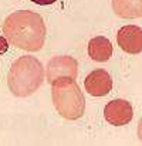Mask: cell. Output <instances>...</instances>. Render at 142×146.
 <instances>
[{
  "label": "cell",
  "instance_id": "6da1fadb",
  "mask_svg": "<svg viewBox=\"0 0 142 146\" xmlns=\"http://www.w3.org/2000/svg\"><path fill=\"white\" fill-rule=\"evenodd\" d=\"M3 33L10 44L26 51H39L47 36L41 16L31 10H17L7 16Z\"/></svg>",
  "mask_w": 142,
  "mask_h": 146
},
{
  "label": "cell",
  "instance_id": "7a4b0ae2",
  "mask_svg": "<svg viewBox=\"0 0 142 146\" xmlns=\"http://www.w3.org/2000/svg\"><path fill=\"white\" fill-rule=\"evenodd\" d=\"M43 81H44L43 65L33 55H23L17 58L7 74L9 90L16 97L33 95L41 87Z\"/></svg>",
  "mask_w": 142,
  "mask_h": 146
},
{
  "label": "cell",
  "instance_id": "3957f363",
  "mask_svg": "<svg viewBox=\"0 0 142 146\" xmlns=\"http://www.w3.org/2000/svg\"><path fill=\"white\" fill-rule=\"evenodd\" d=\"M51 99L57 112L70 121L80 119L85 111V98L75 80L63 77L51 82Z\"/></svg>",
  "mask_w": 142,
  "mask_h": 146
},
{
  "label": "cell",
  "instance_id": "277c9868",
  "mask_svg": "<svg viewBox=\"0 0 142 146\" xmlns=\"http://www.w3.org/2000/svg\"><path fill=\"white\" fill-rule=\"evenodd\" d=\"M78 74V62L75 58L68 55H60L54 57L47 64V81L51 84L58 78L68 77L75 80Z\"/></svg>",
  "mask_w": 142,
  "mask_h": 146
},
{
  "label": "cell",
  "instance_id": "5b68a950",
  "mask_svg": "<svg viewBox=\"0 0 142 146\" xmlns=\"http://www.w3.org/2000/svg\"><path fill=\"white\" fill-rule=\"evenodd\" d=\"M105 121L114 126H124L134 118L132 105L125 99H112L104 108Z\"/></svg>",
  "mask_w": 142,
  "mask_h": 146
},
{
  "label": "cell",
  "instance_id": "8992f818",
  "mask_svg": "<svg viewBox=\"0 0 142 146\" xmlns=\"http://www.w3.org/2000/svg\"><path fill=\"white\" fill-rule=\"evenodd\" d=\"M84 87H85V91L93 97H105L112 90L111 75L102 68L94 70L93 72L87 75L84 81Z\"/></svg>",
  "mask_w": 142,
  "mask_h": 146
},
{
  "label": "cell",
  "instance_id": "52a82bcc",
  "mask_svg": "<svg viewBox=\"0 0 142 146\" xmlns=\"http://www.w3.org/2000/svg\"><path fill=\"white\" fill-rule=\"evenodd\" d=\"M117 41L122 51L139 54L142 51V29L138 26H124L117 33Z\"/></svg>",
  "mask_w": 142,
  "mask_h": 146
},
{
  "label": "cell",
  "instance_id": "ba28073f",
  "mask_svg": "<svg viewBox=\"0 0 142 146\" xmlns=\"http://www.w3.org/2000/svg\"><path fill=\"white\" fill-rule=\"evenodd\" d=\"M88 55L97 62H105L112 55V44L108 38L98 36L88 43Z\"/></svg>",
  "mask_w": 142,
  "mask_h": 146
},
{
  "label": "cell",
  "instance_id": "9c48e42d",
  "mask_svg": "<svg viewBox=\"0 0 142 146\" xmlns=\"http://www.w3.org/2000/svg\"><path fill=\"white\" fill-rule=\"evenodd\" d=\"M112 9L121 19L142 17V0H112Z\"/></svg>",
  "mask_w": 142,
  "mask_h": 146
},
{
  "label": "cell",
  "instance_id": "30bf717a",
  "mask_svg": "<svg viewBox=\"0 0 142 146\" xmlns=\"http://www.w3.org/2000/svg\"><path fill=\"white\" fill-rule=\"evenodd\" d=\"M9 50V41L4 37H0V54H4Z\"/></svg>",
  "mask_w": 142,
  "mask_h": 146
},
{
  "label": "cell",
  "instance_id": "8fae6325",
  "mask_svg": "<svg viewBox=\"0 0 142 146\" xmlns=\"http://www.w3.org/2000/svg\"><path fill=\"white\" fill-rule=\"evenodd\" d=\"M30 1H33V3H36V4H39V6H48V4L55 3L57 0H30Z\"/></svg>",
  "mask_w": 142,
  "mask_h": 146
},
{
  "label": "cell",
  "instance_id": "7c38bea8",
  "mask_svg": "<svg viewBox=\"0 0 142 146\" xmlns=\"http://www.w3.org/2000/svg\"><path fill=\"white\" fill-rule=\"evenodd\" d=\"M138 138L141 139L142 142V118L139 119V123H138Z\"/></svg>",
  "mask_w": 142,
  "mask_h": 146
}]
</instances>
